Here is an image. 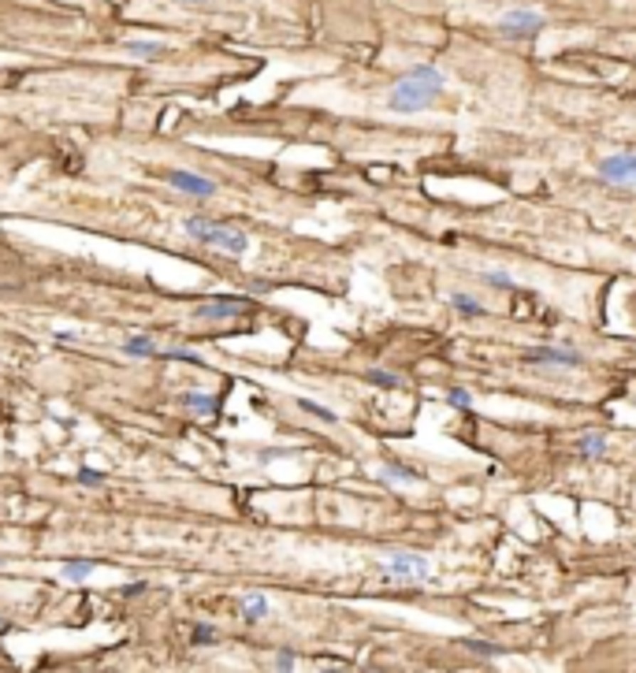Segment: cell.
Segmentation results:
<instances>
[{"label":"cell","mask_w":636,"mask_h":673,"mask_svg":"<svg viewBox=\"0 0 636 673\" xmlns=\"http://www.w3.org/2000/svg\"><path fill=\"white\" fill-rule=\"evenodd\" d=\"M298 406L305 409V413H313V417H320V420H328V424H335V413L328 406H317V402H309V398H298Z\"/></svg>","instance_id":"obj_20"},{"label":"cell","mask_w":636,"mask_h":673,"mask_svg":"<svg viewBox=\"0 0 636 673\" xmlns=\"http://www.w3.org/2000/svg\"><path fill=\"white\" fill-rule=\"evenodd\" d=\"M93 569H97L93 558H75V562H63V566H60V573H63L68 581H86Z\"/></svg>","instance_id":"obj_15"},{"label":"cell","mask_w":636,"mask_h":673,"mask_svg":"<svg viewBox=\"0 0 636 673\" xmlns=\"http://www.w3.org/2000/svg\"><path fill=\"white\" fill-rule=\"evenodd\" d=\"M443 90H447V75L439 68H432V63H420V68H413L410 75H402L395 82V90L387 97V108L398 112V116H417V112L428 108Z\"/></svg>","instance_id":"obj_1"},{"label":"cell","mask_w":636,"mask_h":673,"mask_svg":"<svg viewBox=\"0 0 636 673\" xmlns=\"http://www.w3.org/2000/svg\"><path fill=\"white\" fill-rule=\"evenodd\" d=\"M525 361L573 369V365H581V350H573V346H536V350H525Z\"/></svg>","instance_id":"obj_6"},{"label":"cell","mask_w":636,"mask_h":673,"mask_svg":"<svg viewBox=\"0 0 636 673\" xmlns=\"http://www.w3.org/2000/svg\"><path fill=\"white\" fill-rule=\"evenodd\" d=\"M183 4H205V0H183Z\"/></svg>","instance_id":"obj_26"},{"label":"cell","mask_w":636,"mask_h":673,"mask_svg":"<svg viewBox=\"0 0 636 673\" xmlns=\"http://www.w3.org/2000/svg\"><path fill=\"white\" fill-rule=\"evenodd\" d=\"M320 673H346V666H324Z\"/></svg>","instance_id":"obj_25"},{"label":"cell","mask_w":636,"mask_h":673,"mask_svg":"<svg viewBox=\"0 0 636 673\" xmlns=\"http://www.w3.org/2000/svg\"><path fill=\"white\" fill-rule=\"evenodd\" d=\"M168 357H179V361H198V354H194V350H168Z\"/></svg>","instance_id":"obj_23"},{"label":"cell","mask_w":636,"mask_h":673,"mask_svg":"<svg viewBox=\"0 0 636 673\" xmlns=\"http://www.w3.org/2000/svg\"><path fill=\"white\" fill-rule=\"evenodd\" d=\"M183 231H186L190 238L212 245V250L227 253V257H246V250H250V235H246V231H238V227H227V223H220V220H208V216H186V220H183Z\"/></svg>","instance_id":"obj_2"},{"label":"cell","mask_w":636,"mask_h":673,"mask_svg":"<svg viewBox=\"0 0 636 673\" xmlns=\"http://www.w3.org/2000/svg\"><path fill=\"white\" fill-rule=\"evenodd\" d=\"M383 573H387V581H398V584H428L432 562L413 551H395L383 558Z\"/></svg>","instance_id":"obj_3"},{"label":"cell","mask_w":636,"mask_h":673,"mask_svg":"<svg viewBox=\"0 0 636 673\" xmlns=\"http://www.w3.org/2000/svg\"><path fill=\"white\" fill-rule=\"evenodd\" d=\"M447 402H450L454 409H472V395H469L465 387H450V391H447Z\"/></svg>","instance_id":"obj_19"},{"label":"cell","mask_w":636,"mask_h":673,"mask_svg":"<svg viewBox=\"0 0 636 673\" xmlns=\"http://www.w3.org/2000/svg\"><path fill=\"white\" fill-rule=\"evenodd\" d=\"M235 610H238V618L246 621V625H257V621H265L272 614V603H268L265 592H242Z\"/></svg>","instance_id":"obj_9"},{"label":"cell","mask_w":636,"mask_h":673,"mask_svg":"<svg viewBox=\"0 0 636 673\" xmlns=\"http://www.w3.org/2000/svg\"><path fill=\"white\" fill-rule=\"evenodd\" d=\"M544 26H547V19L536 8H510V11H502V19H499L502 34H521V38L540 34Z\"/></svg>","instance_id":"obj_4"},{"label":"cell","mask_w":636,"mask_h":673,"mask_svg":"<svg viewBox=\"0 0 636 673\" xmlns=\"http://www.w3.org/2000/svg\"><path fill=\"white\" fill-rule=\"evenodd\" d=\"M179 402H183V409H190L194 417H212L216 413V398H212L208 391H183Z\"/></svg>","instance_id":"obj_10"},{"label":"cell","mask_w":636,"mask_h":673,"mask_svg":"<svg viewBox=\"0 0 636 673\" xmlns=\"http://www.w3.org/2000/svg\"><path fill=\"white\" fill-rule=\"evenodd\" d=\"M275 673H295V651H280V655H275Z\"/></svg>","instance_id":"obj_22"},{"label":"cell","mask_w":636,"mask_h":673,"mask_svg":"<svg viewBox=\"0 0 636 673\" xmlns=\"http://www.w3.org/2000/svg\"><path fill=\"white\" fill-rule=\"evenodd\" d=\"M4 625H8V621H4V618H0V629H4Z\"/></svg>","instance_id":"obj_27"},{"label":"cell","mask_w":636,"mask_h":673,"mask_svg":"<svg viewBox=\"0 0 636 673\" xmlns=\"http://www.w3.org/2000/svg\"><path fill=\"white\" fill-rule=\"evenodd\" d=\"M450 309H454V313H462V317H484V313H487L480 298H472V294H462V290H454V294H450Z\"/></svg>","instance_id":"obj_12"},{"label":"cell","mask_w":636,"mask_h":673,"mask_svg":"<svg viewBox=\"0 0 636 673\" xmlns=\"http://www.w3.org/2000/svg\"><path fill=\"white\" fill-rule=\"evenodd\" d=\"M595 175L607 179V183H636V153H632V149L610 153L607 160H599Z\"/></svg>","instance_id":"obj_5"},{"label":"cell","mask_w":636,"mask_h":673,"mask_svg":"<svg viewBox=\"0 0 636 673\" xmlns=\"http://www.w3.org/2000/svg\"><path fill=\"white\" fill-rule=\"evenodd\" d=\"M380 476H383V480H395V484H417L420 480V476L413 469H406V465H383Z\"/></svg>","instance_id":"obj_16"},{"label":"cell","mask_w":636,"mask_h":673,"mask_svg":"<svg viewBox=\"0 0 636 673\" xmlns=\"http://www.w3.org/2000/svg\"><path fill=\"white\" fill-rule=\"evenodd\" d=\"M216 629L212 625H194V644H216Z\"/></svg>","instance_id":"obj_21"},{"label":"cell","mask_w":636,"mask_h":673,"mask_svg":"<svg viewBox=\"0 0 636 673\" xmlns=\"http://www.w3.org/2000/svg\"><path fill=\"white\" fill-rule=\"evenodd\" d=\"M78 480H86V484H97V480H101V472H90V469H83V472H78Z\"/></svg>","instance_id":"obj_24"},{"label":"cell","mask_w":636,"mask_h":673,"mask_svg":"<svg viewBox=\"0 0 636 673\" xmlns=\"http://www.w3.org/2000/svg\"><path fill=\"white\" fill-rule=\"evenodd\" d=\"M123 53L127 56H134V60H160L168 53V45L164 41H145V38H130L127 45H123Z\"/></svg>","instance_id":"obj_11"},{"label":"cell","mask_w":636,"mask_h":673,"mask_svg":"<svg viewBox=\"0 0 636 673\" xmlns=\"http://www.w3.org/2000/svg\"><path fill=\"white\" fill-rule=\"evenodd\" d=\"M123 354L127 357H153L157 354V342H153V335H130L123 342Z\"/></svg>","instance_id":"obj_14"},{"label":"cell","mask_w":636,"mask_h":673,"mask_svg":"<svg viewBox=\"0 0 636 673\" xmlns=\"http://www.w3.org/2000/svg\"><path fill=\"white\" fill-rule=\"evenodd\" d=\"M484 283H487V287H499V290H517L514 279H510L507 272H499V268H487V272H484Z\"/></svg>","instance_id":"obj_17"},{"label":"cell","mask_w":636,"mask_h":673,"mask_svg":"<svg viewBox=\"0 0 636 673\" xmlns=\"http://www.w3.org/2000/svg\"><path fill=\"white\" fill-rule=\"evenodd\" d=\"M168 183H171L175 190L190 194V198H212V194H216V183H212V179H205V175H198V171H171Z\"/></svg>","instance_id":"obj_8"},{"label":"cell","mask_w":636,"mask_h":673,"mask_svg":"<svg viewBox=\"0 0 636 673\" xmlns=\"http://www.w3.org/2000/svg\"><path fill=\"white\" fill-rule=\"evenodd\" d=\"M242 313H246V302L242 298H212V302L194 309L198 320H231V317H242Z\"/></svg>","instance_id":"obj_7"},{"label":"cell","mask_w":636,"mask_h":673,"mask_svg":"<svg viewBox=\"0 0 636 673\" xmlns=\"http://www.w3.org/2000/svg\"><path fill=\"white\" fill-rule=\"evenodd\" d=\"M577 454L581 457H603V454H607V435H599V432L581 435L577 439Z\"/></svg>","instance_id":"obj_13"},{"label":"cell","mask_w":636,"mask_h":673,"mask_svg":"<svg viewBox=\"0 0 636 673\" xmlns=\"http://www.w3.org/2000/svg\"><path fill=\"white\" fill-rule=\"evenodd\" d=\"M369 383H376V387H402V376L383 372V369H372L369 372Z\"/></svg>","instance_id":"obj_18"}]
</instances>
